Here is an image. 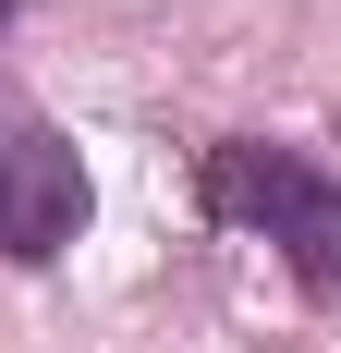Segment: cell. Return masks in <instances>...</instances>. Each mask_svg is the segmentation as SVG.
I'll use <instances>...</instances> for the list:
<instances>
[{"label":"cell","mask_w":341,"mask_h":353,"mask_svg":"<svg viewBox=\"0 0 341 353\" xmlns=\"http://www.w3.org/2000/svg\"><path fill=\"white\" fill-rule=\"evenodd\" d=\"M207 208L244 219V232H269L305 292H341V183L317 171V159L232 134V146H207Z\"/></svg>","instance_id":"1"},{"label":"cell","mask_w":341,"mask_h":353,"mask_svg":"<svg viewBox=\"0 0 341 353\" xmlns=\"http://www.w3.org/2000/svg\"><path fill=\"white\" fill-rule=\"evenodd\" d=\"M73 232H86V159L49 122H12L0 134V256L49 268V256H73Z\"/></svg>","instance_id":"2"},{"label":"cell","mask_w":341,"mask_h":353,"mask_svg":"<svg viewBox=\"0 0 341 353\" xmlns=\"http://www.w3.org/2000/svg\"><path fill=\"white\" fill-rule=\"evenodd\" d=\"M0 25H12V0H0Z\"/></svg>","instance_id":"3"}]
</instances>
